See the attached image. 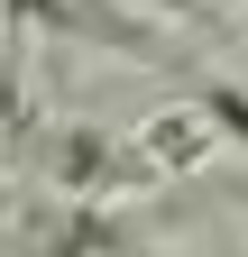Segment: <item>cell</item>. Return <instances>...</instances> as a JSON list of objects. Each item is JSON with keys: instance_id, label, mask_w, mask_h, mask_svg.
Masks as SVG:
<instances>
[{"instance_id": "5b68a950", "label": "cell", "mask_w": 248, "mask_h": 257, "mask_svg": "<svg viewBox=\"0 0 248 257\" xmlns=\"http://www.w3.org/2000/svg\"><path fill=\"white\" fill-rule=\"evenodd\" d=\"M10 211H19V184H10V175H0V220H10Z\"/></svg>"}, {"instance_id": "7a4b0ae2", "label": "cell", "mask_w": 248, "mask_h": 257, "mask_svg": "<svg viewBox=\"0 0 248 257\" xmlns=\"http://www.w3.org/2000/svg\"><path fill=\"white\" fill-rule=\"evenodd\" d=\"M37 166H46V184L65 202H110L119 193V138L110 128H83V119L37 128Z\"/></svg>"}, {"instance_id": "6da1fadb", "label": "cell", "mask_w": 248, "mask_h": 257, "mask_svg": "<svg viewBox=\"0 0 248 257\" xmlns=\"http://www.w3.org/2000/svg\"><path fill=\"white\" fill-rule=\"evenodd\" d=\"M211 147H221V128H211L193 101L138 119L129 138H119V193H147V184H166V175H193V166H211Z\"/></svg>"}, {"instance_id": "3957f363", "label": "cell", "mask_w": 248, "mask_h": 257, "mask_svg": "<svg viewBox=\"0 0 248 257\" xmlns=\"http://www.w3.org/2000/svg\"><path fill=\"white\" fill-rule=\"evenodd\" d=\"M129 239L110 230V211L101 202H65L55 220H37V257H119Z\"/></svg>"}, {"instance_id": "52a82bcc", "label": "cell", "mask_w": 248, "mask_h": 257, "mask_svg": "<svg viewBox=\"0 0 248 257\" xmlns=\"http://www.w3.org/2000/svg\"><path fill=\"white\" fill-rule=\"evenodd\" d=\"M119 257H147V248H119Z\"/></svg>"}, {"instance_id": "277c9868", "label": "cell", "mask_w": 248, "mask_h": 257, "mask_svg": "<svg viewBox=\"0 0 248 257\" xmlns=\"http://www.w3.org/2000/svg\"><path fill=\"white\" fill-rule=\"evenodd\" d=\"M193 110L221 128L230 147H248V92H239V83H202V101H193Z\"/></svg>"}, {"instance_id": "8992f818", "label": "cell", "mask_w": 248, "mask_h": 257, "mask_svg": "<svg viewBox=\"0 0 248 257\" xmlns=\"http://www.w3.org/2000/svg\"><path fill=\"white\" fill-rule=\"evenodd\" d=\"M157 10H175V19H184V10H202V0H157Z\"/></svg>"}]
</instances>
